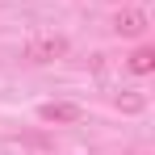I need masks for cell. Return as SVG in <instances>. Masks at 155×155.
Returning a JSON list of instances; mask_svg holds the SVG:
<instances>
[{"label": "cell", "mask_w": 155, "mask_h": 155, "mask_svg": "<svg viewBox=\"0 0 155 155\" xmlns=\"http://www.w3.org/2000/svg\"><path fill=\"white\" fill-rule=\"evenodd\" d=\"M113 29H117L122 38H138V34L147 29V13H138V8H126V13H117V17H113Z\"/></svg>", "instance_id": "cell-3"}, {"label": "cell", "mask_w": 155, "mask_h": 155, "mask_svg": "<svg viewBox=\"0 0 155 155\" xmlns=\"http://www.w3.org/2000/svg\"><path fill=\"white\" fill-rule=\"evenodd\" d=\"M143 97H138V92H126V97H117V109H122V113H143Z\"/></svg>", "instance_id": "cell-5"}, {"label": "cell", "mask_w": 155, "mask_h": 155, "mask_svg": "<svg viewBox=\"0 0 155 155\" xmlns=\"http://www.w3.org/2000/svg\"><path fill=\"white\" fill-rule=\"evenodd\" d=\"M130 71H134V76H147V71H155V51H151V46H138V51L130 54Z\"/></svg>", "instance_id": "cell-4"}, {"label": "cell", "mask_w": 155, "mask_h": 155, "mask_svg": "<svg viewBox=\"0 0 155 155\" xmlns=\"http://www.w3.org/2000/svg\"><path fill=\"white\" fill-rule=\"evenodd\" d=\"M63 54H67V38H63V34H51V29L29 34L25 59H34V63H54V59H63Z\"/></svg>", "instance_id": "cell-1"}, {"label": "cell", "mask_w": 155, "mask_h": 155, "mask_svg": "<svg viewBox=\"0 0 155 155\" xmlns=\"http://www.w3.org/2000/svg\"><path fill=\"white\" fill-rule=\"evenodd\" d=\"M38 117L67 126V122H80V117H84V109H80L76 101H46V105H38Z\"/></svg>", "instance_id": "cell-2"}]
</instances>
